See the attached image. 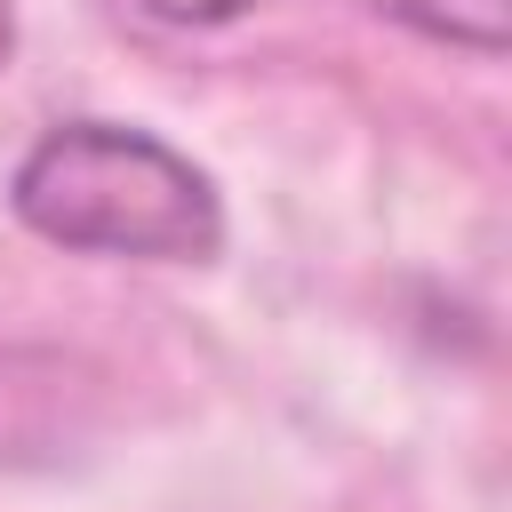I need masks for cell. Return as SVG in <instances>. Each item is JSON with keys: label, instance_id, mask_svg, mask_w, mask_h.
<instances>
[{"label": "cell", "instance_id": "obj_1", "mask_svg": "<svg viewBox=\"0 0 512 512\" xmlns=\"http://www.w3.org/2000/svg\"><path fill=\"white\" fill-rule=\"evenodd\" d=\"M16 216L80 256H208L224 240L216 184L144 128L64 120L16 168Z\"/></svg>", "mask_w": 512, "mask_h": 512}, {"label": "cell", "instance_id": "obj_2", "mask_svg": "<svg viewBox=\"0 0 512 512\" xmlns=\"http://www.w3.org/2000/svg\"><path fill=\"white\" fill-rule=\"evenodd\" d=\"M144 16H160V24H232L240 8H256V0H136Z\"/></svg>", "mask_w": 512, "mask_h": 512}, {"label": "cell", "instance_id": "obj_3", "mask_svg": "<svg viewBox=\"0 0 512 512\" xmlns=\"http://www.w3.org/2000/svg\"><path fill=\"white\" fill-rule=\"evenodd\" d=\"M0 56H8V0H0Z\"/></svg>", "mask_w": 512, "mask_h": 512}]
</instances>
